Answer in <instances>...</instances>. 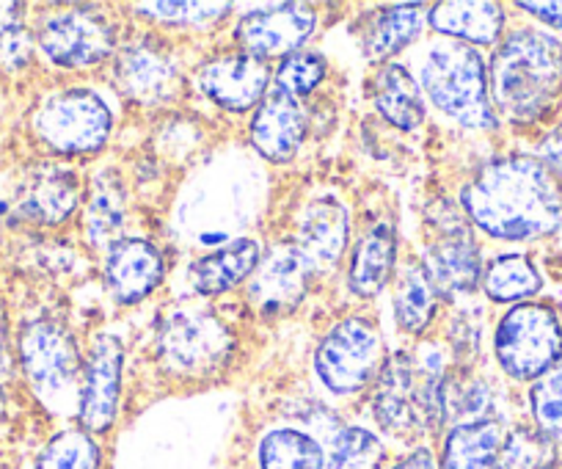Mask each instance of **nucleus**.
Wrapping results in <instances>:
<instances>
[{"label":"nucleus","instance_id":"1","mask_svg":"<svg viewBox=\"0 0 562 469\" xmlns=\"http://www.w3.org/2000/svg\"><path fill=\"white\" fill-rule=\"evenodd\" d=\"M469 221L494 241L532 244L562 230V182L535 155L488 160L461 193Z\"/></svg>","mask_w":562,"mask_h":469},{"label":"nucleus","instance_id":"2","mask_svg":"<svg viewBox=\"0 0 562 469\" xmlns=\"http://www.w3.org/2000/svg\"><path fill=\"white\" fill-rule=\"evenodd\" d=\"M491 105L513 127H538L562 108V40L546 29H513L488 67Z\"/></svg>","mask_w":562,"mask_h":469},{"label":"nucleus","instance_id":"3","mask_svg":"<svg viewBox=\"0 0 562 469\" xmlns=\"http://www.w3.org/2000/svg\"><path fill=\"white\" fill-rule=\"evenodd\" d=\"M372 412L378 425L394 436H422L439 428L441 376L419 368L411 354H394L378 373Z\"/></svg>","mask_w":562,"mask_h":469},{"label":"nucleus","instance_id":"4","mask_svg":"<svg viewBox=\"0 0 562 469\" xmlns=\"http://www.w3.org/2000/svg\"><path fill=\"white\" fill-rule=\"evenodd\" d=\"M422 89L439 111L467 127H496V111L491 105L488 67L477 47L439 45L430 51L422 67Z\"/></svg>","mask_w":562,"mask_h":469},{"label":"nucleus","instance_id":"5","mask_svg":"<svg viewBox=\"0 0 562 469\" xmlns=\"http://www.w3.org/2000/svg\"><path fill=\"white\" fill-rule=\"evenodd\" d=\"M494 354L513 381L540 379L562 359V315L546 301H524L499 317Z\"/></svg>","mask_w":562,"mask_h":469},{"label":"nucleus","instance_id":"6","mask_svg":"<svg viewBox=\"0 0 562 469\" xmlns=\"http://www.w3.org/2000/svg\"><path fill=\"white\" fill-rule=\"evenodd\" d=\"M20 357L31 387L53 412H69L80 403L83 357L75 337L56 321H34L23 328Z\"/></svg>","mask_w":562,"mask_h":469},{"label":"nucleus","instance_id":"7","mask_svg":"<svg viewBox=\"0 0 562 469\" xmlns=\"http://www.w3.org/2000/svg\"><path fill=\"white\" fill-rule=\"evenodd\" d=\"M111 111L89 89L58 91L34 113L36 138L61 155L100 153L111 138Z\"/></svg>","mask_w":562,"mask_h":469},{"label":"nucleus","instance_id":"8","mask_svg":"<svg viewBox=\"0 0 562 469\" xmlns=\"http://www.w3.org/2000/svg\"><path fill=\"white\" fill-rule=\"evenodd\" d=\"M235 348V337L207 310H175L158 334V350L166 368L177 376H213L224 368Z\"/></svg>","mask_w":562,"mask_h":469},{"label":"nucleus","instance_id":"9","mask_svg":"<svg viewBox=\"0 0 562 469\" xmlns=\"http://www.w3.org/2000/svg\"><path fill=\"white\" fill-rule=\"evenodd\" d=\"M315 368L334 395H356L381 373V334L364 317H345L317 345Z\"/></svg>","mask_w":562,"mask_h":469},{"label":"nucleus","instance_id":"10","mask_svg":"<svg viewBox=\"0 0 562 469\" xmlns=\"http://www.w3.org/2000/svg\"><path fill=\"white\" fill-rule=\"evenodd\" d=\"M36 45L58 67L89 69L116 51V29L105 14L64 9L42 20Z\"/></svg>","mask_w":562,"mask_h":469},{"label":"nucleus","instance_id":"11","mask_svg":"<svg viewBox=\"0 0 562 469\" xmlns=\"http://www.w3.org/2000/svg\"><path fill=\"white\" fill-rule=\"evenodd\" d=\"M113 78L122 94L138 105H164L180 89V69L169 47L155 36L127 42L113 62Z\"/></svg>","mask_w":562,"mask_h":469},{"label":"nucleus","instance_id":"12","mask_svg":"<svg viewBox=\"0 0 562 469\" xmlns=\"http://www.w3.org/2000/svg\"><path fill=\"white\" fill-rule=\"evenodd\" d=\"M317 25L315 9L306 3H281V7L248 12L237 20L235 42L246 56L257 62L288 58L304 47Z\"/></svg>","mask_w":562,"mask_h":469},{"label":"nucleus","instance_id":"13","mask_svg":"<svg viewBox=\"0 0 562 469\" xmlns=\"http://www.w3.org/2000/svg\"><path fill=\"white\" fill-rule=\"evenodd\" d=\"M124 348L113 334H97L83 359L78 420L89 434L111 431L122 398Z\"/></svg>","mask_w":562,"mask_h":469},{"label":"nucleus","instance_id":"14","mask_svg":"<svg viewBox=\"0 0 562 469\" xmlns=\"http://www.w3.org/2000/svg\"><path fill=\"white\" fill-rule=\"evenodd\" d=\"M312 273H315V266L299 246H276L251 273L248 301L265 315H288L306 299Z\"/></svg>","mask_w":562,"mask_h":469},{"label":"nucleus","instance_id":"15","mask_svg":"<svg viewBox=\"0 0 562 469\" xmlns=\"http://www.w3.org/2000/svg\"><path fill=\"white\" fill-rule=\"evenodd\" d=\"M196 86L210 102L232 113H243L265 100L270 72L262 62L246 53H224L196 69Z\"/></svg>","mask_w":562,"mask_h":469},{"label":"nucleus","instance_id":"16","mask_svg":"<svg viewBox=\"0 0 562 469\" xmlns=\"http://www.w3.org/2000/svg\"><path fill=\"white\" fill-rule=\"evenodd\" d=\"M164 282V255L147 238H119L108 246L105 284L116 304H138Z\"/></svg>","mask_w":562,"mask_h":469},{"label":"nucleus","instance_id":"17","mask_svg":"<svg viewBox=\"0 0 562 469\" xmlns=\"http://www.w3.org/2000/svg\"><path fill=\"white\" fill-rule=\"evenodd\" d=\"M306 138V113L299 100L270 91L259 102L251 120V144L262 158L273 164H288Z\"/></svg>","mask_w":562,"mask_h":469},{"label":"nucleus","instance_id":"18","mask_svg":"<svg viewBox=\"0 0 562 469\" xmlns=\"http://www.w3.org/2000/svg\"><path fill=\"white\" fill-rule=\"evenodd\" d=\"M78 175L67 166H36L20 188L18 208L25 219L40 224H61L80 204Z\"/></svg>","mask_w":562,"mask_h":469},{"label":"nucleus","instance_id":"19","mask_svg":"<svg viewBox=\"0 0 562 469\" xmlns=\"http://www.w3.org/2000/svg\"><path fill=\"white\" fill-rule=\"evenodd\" d=\"M425 271L434 282L436 293L450 299V295L474 290L483 279V260H480V246L469 232L458 235L456 230H447L436 244H430L425 257Z\"/></svg>","mask_w":562,"mask_h":469},{"label":"nucleus","instance_id":"20","mask_svg":"<svg viewBox=\"0 0 562 469\" xmlns=\"http://www.w3.org/2000/svg\"><path fill=\"white\" fill-rule=\"evenodd\" d=\"M430 29L469 47L496 45L505 31V9L488 0H447L428 12Z\"/></svg>","mask_w":562,"mask_h":469},{"label":"nucleus","instance_id":"21","mask_svg":"<svg viewBox=\"0 0 562 469\" xmlns=\"http://www.w3.org/2000/svg\"><path fill=\"white\" fill-rule=\"evenodd\" d=\"M350 213L334 199H315L304 208L299 221V249L312 266H334L348 249Z\"/></svg>","mask_w":562,"mask_h":469},{"label":"nucleus","instance_id":"22","mask_svg":"<svg viewBox=\"0 0 562 469\" xmlns=\"http://www.w3.org/2000/svg\"><path fill=\"white\" fill-rule=\"evenodd\" d=\"M259 260H262V249H259L257 241H232L224 249L207 252L199 260H193L188 268V282L202 295L226 293V290L246 282L257 271Z\"/></svg>","mask_w":562,"mask_h":469},{"label":"nucleus","instance_id":"23","mask_svg":"<svg viewBox=\"0 0 562 469\" xmlns=\"http://www.w3.org/2000/svg\"><path fill=\"white\" fill-rule=\"evenodd\" d=\"M397 260V238L394 226L378 224L361 235L348 268V288L361 299L378 295L389 284Z\"/></svg>","mask_w":562,"mask_h":469},{"label":"nucleus","instance_id":"24","mask_svg":"<svg viewBox=\"0 0 562 469\" xmlns=\"http://www.w3.org/2000/svg\"><path fill=\"white\" fill-rule=\"evenodd\" d=\"M370 94L383 120L389 125L400 127V131H416L425 120L419 86L414 83V78L400 64L378 67V72L372 75Z\"/></svg>","mask_w":562,"mask_h":469},{"label":"nucleus","instance_id":"25","mask_svg":"<svg viewBox=\"0 0 562 469\" xmlns=\"http://www.w3.org/2000/svg\"><path fill=\"white\" fill-rule=\"evenodd\" d=\"M483 290L494 304H524L543 290V277L521 252L496 255L483 271Z\"/></svg>","mask_w":562,"mask_h":469},{"label":"nucleus","instance_id":"26","mask_svg":"<svg viewBox=\"0 0 562 469\" xmlns=\"http://www.w3.org/2000/svg\"><path fill=\"white\" fill-rule=\"evenodd\" d=\"M394 317L408 334H422L434 323L439 293L419 263H405L394 279Z\"/></svg>","mask_w":562,"mask_h":469},{"label":"nucleus","instance_id":"27","mask_svg":"<svg viewBox=\"0 0 562 469\" xmlns=\"http://www.w3.org/2000/svg\"><path fill=\"white\" fill-rule=\"evenodd\" d=\"M502 442H505V428L499 420L458 425L447 436L441 469H496Z\"/></svg>","mask_w":562,"mask_h":469},{"label":"nucleus","instance_id":"28","mask_svg":"<svg viewBox=\"0 0 562 469\" xmlns=\"http://www.w3.org/2000/svg\"><path fill=\"white\" fill-rule=\"evenodd\" d=\"M425 18L428 14H422L419 3H397L372 14L370 29L364 31V56L370 62H386L419 36Z\"/></svg>","mask_w":562,"mask_h":469},{"label":"nucleus","instance_id":"29","mask_svg":"<svg viewBox=\"0 0 562 469\" xmlns=\"http://www.w3.org/2000/svg\"><path fill=\"white\" fill-rule=\"evenodd\" d=\"M560 461V442L535 425H518L510 434H505L499 456H496V469H557Z\"/></svg>","mask_w":562,"mask_h":469},{"label":"nucleus","instance_id":"30","mask_svg":"<svg viewBox=\"0 0 562 469\" xmlns=\"http://www.w3.org/2000/svg\"><path fill=\"white\" fill-rule=\"evenodd\" d=\"M259 467L262 469H326L323 447L310 434L295 428L270 431L259 442Z\"/></svg>","mask_w":562,"mask_h":469},{"label":"nucleus","instance_id":"31","mask_svg":"<svg viewBox=\"0 0 562 469\" xmlns=\"http://www.w3.org/2000/svg\"><path fill=\"white\" fill-rule=\"evenodd\" d=\"M491 409H494V398H491L485 381L474 379V376L441 379V417L445 423H452V428L494 420Z\"/></svg>","mask_w":562,"mask_h":469},{"label":"nucleus","instance_id":"32","mask_svg":"<svg viewBox=\"0 0 562 469\" xmlns=\"http://www.w3.org/2000/svg\"><path fill=\"white\" fill-rule=\"evenodd\" d=\"M124 224V186L119 175L102 171L94 180L89 199V213H86V226L94 244H116V232Z\"/></svg>","mask_w":562,"mask_h":469},{"label":"nucleus","instance_id":"33","mask_svg":"<svg viewBox=\"0 0 562 469\" xmlns=\"http://www.w3.org/2000/svg\"><path fill=\"white\" fill-rule=\"evenodd\" d=\"M36 469H100V445L83 428L61 431L40 453Z\"/></svg>","mask_w":562,"mask_h":469},{"label":"nucleus","instance_id":"34","mask_svg":"<svg viewBox=\"0 0 562 469\" xmlns=\"http://www.w3.org/2000/svg\"><path fill=\"white\" fill-rule=\"evenodd\" d=\"M529 412L535 428L562 442V359L529 384Z\"/></svg>","mask_w":562,"mask_h":469},{"label":"nucleus","instance_id":"35","mask_svg":"<svg viewBox=\"0 0 562 469\" xmlns=\"http://www.w3.org/2000/svg\"><path fill=\"white\" fill-rule=\"evenodd\" d=\"M383 445L375 434L364 428L339 431L331 445L328 469H381Z\"/></svg>","mask_w":562,"mask_h":469},{"label":"nucleus","instance_id":"36","mask_svg":"<svg viewBox=\"0 0 562 469\" xmlns=\"http://www.w3.org/2000/svg\"><path fill=\"white\" fill-rule=\"evenodd\" d=\"M326 72V62L315 56V53H293V56L281 58V64L276 67V91L293 97V100H301V97L312 94L323 83Z\"/></svg>","mask_w":562,"mask_h":469},{"label":"nucleus","instance_id":"37","mask_svg":"<svg viewBox=\"0 0 562 469\" xmlns=\"http://www.w3.org/2000/svg\"><path fill=\"white\" fill-rule=\"evenodd\" d=\"M229 9V3H140L138 12H147V18L160 20V23L199 29V25L224 20Z\"/></svg>","mask_w":562,"mask_h":469},{"label":"nucleus","instance_id":"38","mask_svg":"<svg viewBox=\"0 0 562 469\" xmlns=\"http://www.w3.org/2000/svg\"><path fill=\"white\" fill-rule=\"evenodd\" d=\"M34 53V36L18 20L0 25V67L20 69L31 62Z\"/></svg>","mask_w":562,"mask_h":469},{"label":"nucleus","instance_id":"39","mask_svg":"<svg viewBox=\"0 0 562 469\" xmlns=\"http://www.w3.org/2000/svg\"><path fill=\"white\" fill-rule=\"evenodd\" d=\"M535 158L562 182V120L554 122V125L540 136Z\"/></svg>","mask_w":562,"mask_h":469},{"label":"nucleus","instance_id":"40","mask_svg":"<svg viewBox=\"0 0 562 469\" xmlns=\"http://www.w3.org/2000/svg\"><path fill=\"white\" fill-rule=\"evenodd\" d=\"M518 9L562 34V0L560 3H518Z\"/></svg>","mask_w":562,"mask_h":469},{"label":"nucleus","instance_id":"41","mask_svg":"<svg viewBox=\"0 0 562 469\" xmlns=\"http://www.w3.org/2000/svg\"><path fill=\"white\" fill-rule=\"evenodd\" d=\"M392 469H439V464H436L434 453H430L428 447H419V450H414V453H408L405 458H400Z\"/></svg>","mask_w":562,"mask_h":469},{"label":"nucleus","instance_id":"42","mask_svg":"<svg viewBox=\"0 0 562 469\" xmlns=\"http://www.w3.org/2000/svg\"><path fill=\"white\" fill-rule=\"evenodd\" d=\"M560 450H562V442H560Z\"/></svg>","mask_w":562,"mask_h":469}]
</instances>
